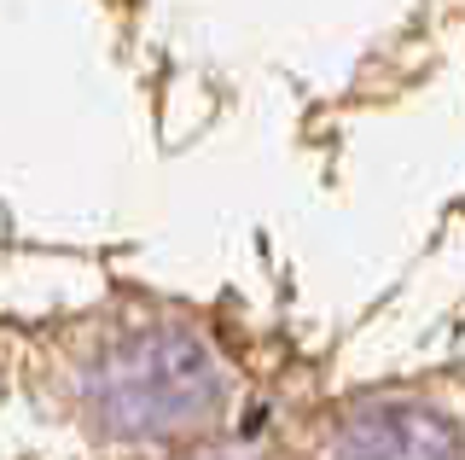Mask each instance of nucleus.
Wrapping results in <instances>:
<instances>
[{"label":"nucleus","instance_id":"2","mask_svg":"<svg viewBox=\"0 0 465 460\" xmlns=\"http://www.w3.org/2000/svg\"><path fill=\"white\" fill-rule=\"evenodd\" d=\"M326 460H465V437L425 402H367L331 431Z\"/></svg>","mask_w":465,"mask_h":460},{"label":"nucleus","instance_id":"3","mask_svg":"<svg viewBox=\"0 0 465 460\" xmlns=\"http://www.w3.org/2000/svg\"><path fill=\"white\" fill-rule=\"evenodd\" d=\"M181 460H273L262 449H232V443H222V449H198V455H181Z\"/></svg>","mask_w":465,"mask_h":460},{"label":"nucleus","instance_id":"1","mask_svg":"<svg viewBox=\"0 0 465 460\" xmlns=\"http://www.w3.org/2000/svg\"><path fill=\"white\" fill-rule=\"evenodd\" d=\"M227 408L215 344L181 321H134L82 367V414L111 443H181Z\"/></svg>","mask_w":465,"mask_h":460}]
</instances>
